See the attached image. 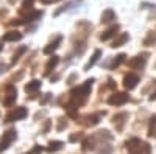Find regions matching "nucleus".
I'll return each instance as SVG.
<instances>
[{"label": "nucleus", "instance_id": "obj_31", "mask_svg": "<svg viewBox=\"0 0 156 154\" xmlns=\"http://www.w3.org/2000/svg\"><path fill=\"white\" fill-rule=\"evenodd\" d=\"M2 48H3V45H0V51H2Z\"/></svg>", "mask_w": 156, "mask_h": 154}, {"label": "nucleus", "instance_id": "obj_7", "mask_svg": "<svg viewBox=\"0 0 156 154\" xmlns=\"http://www.w3.org/2000/svg\"><path fill=\"white\" fill-rule=\"evenodd\" d=\"M145 62H147V55H140V56H136L133 59H129L128 66L131 69H140V67L145 66Z\"/></svg>", "mask_w": 156, "mask_h": 154}, {"label": "nucleus", "instance_id": "obj_4", "mask_svg": "<svg viewBox=\"0 0 156 154\" xmlns=\"http://www.w3.org/2000/svg\"><path fill=\"white\" fill-rule=\"evenodd\" d=\"M126 101H128V95L125 92H115L108 98V103L111 106H122Z\"/></svg>", "mask_w": 156, "mask_h": 154}, {"label": "nucleus", "instance_id": "obj_27", "mask_svg": "<svg viewBox=\"0 0 156 154\" xmlns=\"http://www.w3.org/2000/svg\"><path fill=\"white\" fill-rule=\"evenodd\" d=\"M48 98H50V94H45V97L41 100V103H42V104H45V103L48 101Z\"/></svg>", "mask_w": 156, "mask_h": 154}, {"label": "nucleus", "instance_id": "obj_26", "mask_svg": "<svg viewBox=\"0 0 156 154\" xmlns=\"http://www.w3.org/2000/svg\"><path fill=\"white\" fill-rule=\"evenodd\" d=\"M81 137V134H73V135H70V142H75V140H78Z\"/></svg>", "mask_w": 156, "mask_h": 154}, {"label": "nucleus", "instance_id": "obj_12", "mask_svg": "<svg viewBox=\"0 0 156 154\" xmlns=\"http://www.w3.org/2000/svg\"><path fill=\"white\" fill-rule=\"evenodd\" d=\"M115 19V14H114V11L112 9H105L103 11V14H101V23H109Z\"/></svg>", "mask_w": 156, "mask_h": 154}, {"label": "nucleus", "instance_id": "obj_8", "mask_svg": "<svg viewBox=\"0 0 156 154\" xmlns=\"http://www.w3.org/2000/svg\"><path fill=\"white\" fill-rule=\"evenodd\" d=\"M128 118V114H125V112H122V114H117V115H114L112 117V123H114V126L117 128V129H122L123 128V123H125V120Z\"/></svg>", "mask_w": 156, "mask_h": 154}, {"label": "nucleus", "instance_id": "obj_1", "mask_svg": "<svg viewBox=\"0 0 156 154\" xmlns=\"http://www.w3.org/2000/svg\"><path fill=\"white\" fill-rule=\"evenodd\" d=\"M128 154H150L151 148L147 142H142L140 139H129L125 143Z\"/></svg>", "mask_w": 156, "mask_h": 154}, {"label": "nucleus", "instance_id": "obj_32", "mask_svg": "<svg viewBox=\"0 0 156 154\" xmlns=\"http://www.w3.org/2000/svg\"><path fill=\"white\" fill-rule=\"evenodd\" d=\"M25 154H33V152H25Z\"/></svg>", "mask_w": 156, "mask_h": 154}, {"label": "nucleus", "instance_id": "obj_15", "mask_svg": "<svg viewBox=\"0 0 156 154\" xmlns=\"http://www.w3.org/2000/svg\"><path fill=\"white\" fill-rule=\"evenodd\" d=\"M59 62V58L58 56H51L50 58V61L47 62V66H45V75H48L51 70H53L55 67H56V64Z\"/></svg>", "mask_w": 156, "mask_h": 154}, {"label": "nucleus", "instance_id": "obj_25", "mask_svg": "<svg viewBox=\"0 0 156 154\" xmlns=\"http://www.w3.org/2000/svg\"><path fill=\"white\" fill-rule=\"evenodd\" d=\"M41 152H42V148L39 146V145H36L34 149H33V154H41Z\"/></svg>", "mask_w": 156, "mask_h": 154}, {"label": "nucleus", "instance_id": "obj_10", "mask_svg": "<svg viewBox=\"0 0 156 154\" xmlns=\"http://www.w3.org/2000/svg\"><path fill=\"white\" fill-rule=\"evenodd\" d=\"M117 31H119V25H112V27H109L106 31H103V34L100 36L101 41H108L111 39V37H114L117 34Z\"/></svg>", "mask_w": 156, "mask_h": 154}, {"label": "nucleus", "instance_id": "obj_11", "mask_svg": "<svg viewBox=\"0 0 156 154\" xmlns=\"http://www.w3.org/2000/svg\"><path fill=\"white\" fill-rule=\"evenodd\" d=\"M37 89H41V81H37V80H33L28 84H25V92L27 94H34Z\"/></svg>", "mask_w": 156, "mask_h": 154}, {"label": "nucleus", "instance_id": "obj_6", "mask_svg": "<svg viewBox=\"0 0 156 154\" xmlns=\"http://www.w3.org/2000/svg\"><path fill=\"white\" fill-rule=\"evenodd\" d=\"M139 83V76L134 75V73H128L125 75V78H123V86L125 89H128V91H133V89L137 86Z\"/></svg>", "mask_w": 156, "mask_h": 154}, {"label": "nucleus", "instance_id": "obj_2", "mask_svg": "<svg viewBox=\"0 0 156 154\" xmlns=\"http://www.w3.org/2000/svg\"><path fill=\"white\" fill-rule=\"evenodd\" d=\"M27 109L25 108H16V109H12L11 112H8L6 115H5V121H16V120H22V118H25L27 117Z\"/></svg>", "mask_w": 156, "mask_h": 154}, {"label": "nucleus", "instance_id": "obj_14", "mask_svg": "<svg viewBox=\"0 0 156 154\" xmlns=\"http://www.w3.org/2000/svg\"><path fill=\"white\" fill-rule=\"evenodd\" d=\"M59 42H61V36H58L56 39H55V42H51V44H48L45 48H44V53L45 55H50V53H53V51L58 48V45H59Z\"/></svg>", "mask_w": 156, "mask_h": 154}, {"label": "nucleus", "instance_id": "obj_13", "mask_svg": "<svg viewBox=\"0 0 156 154\" xmlns=\"http://www.w3.org/2000/svg\"><path fill=\"white\" fill-rule=\"evenodd\" d=\"M128 41V34L126 33H122V34H119V36H117L115 37V39H114V42H112V48H117V47H122L125 42Z\"/></svg>", "mask_w": 156, "mask_h": 154}, {"label": "nucleus", "instance_id": "obj_16", "mask_svg": "<svg viewBox=\"0 0 156 154\" xmlns=\"http://www.w3.org/2000/svg\"><path fill=\"white\" fill-rule=\"evenodd\" d=\"M100 56H101V51H100V50H95V51H94V55H92V58H90V59H89V62L84 66V70H89V69L92 67L94 64L98 61V58H100Z\"/></svg>", "mask_w": 156, "mask_h": 154}, {"label": "nucleus", "instance_id": "obj_20", "mask_svg": "<svg viewBox=\"0 0 156 154\" xmlns=\"http://www.w3.org/2000/svg\"><path fill=\"white\" fill-rule=\"evenodd\" d=\"M123 61H125V55L120 53L119 56H115V59H114V62H112V67H119Z\"/></svg>", "mask_w": 156, "mask_h": 154}, {"label": "nucleus", "instance_id": "obj_3", "mask_svg": "<svg viewBox=\"0 0 156 154\" xmlns=\"http://www.w3.org/2000/svg\"><path fill=\"white\" fill-rule=\"evenodd\" d=\"M16 137H17V134H16L14 129H9V131L3 132V137H2V140H0V152H3L12 142H14Z\"/></svg>", "mask_w": 156, "mask_h": 154}, {"label": "nucleus", "instance_id": "obj_5", "mask_svg": "<svg viewBox=\"0 0 156 154\" xmlns=\"http://www.w3.org/2000/svg\"><path fill=\"white\" fill-rule=\"evenodd\" d=\"M16 98H17L16 87L12 86V84H8V86H6V97L3 98V104H5V106H11L12 103L16 101Z\"/></svg>", "mask_w": 156, "mask_h": 154}, {"label": "nucleus", "instance_id": "obj_23", "mask_svg": "<svg viewBox=\"0 0 156 154\" xmlns=\"http://www.w3.org/2000/svg\"><path fill=\"white\" fill-rule=\"evenodd\" d=\"M66 126H67V121L64 120V118H59V125H58V128H56V129H58V131H62Z\"/></svg>", "mask_w": 156, "mask_h": 154}, {"label": "nucleus", "instance_id": "obj_19", "mask_svg": "<svg viewBox=\"0 0 156 154\" xmlns=\"http://www.w3.org/2000/svg\"><path fill=\"white\" fill-rule=\"evenodd\" d=\"M25 51H27V47H20L14 55H12V64H16L19 59H20V56H22V53H25Z\"/></svg>", "mask_w": 156, "mask_h": 154}, {"label": "nucleus", "instance_id": "obj_17", "mask_svg": "<svg viewBox=\"0 0 156 154\" xmlns=\"http://www.w3.org/2000/svg\"><path fill=\"white\" fill-rule=\"evenodd\" d=\"M62 148V142H59V140H55V142H50L48 143V146H47V151H58V149H61Z\"/></svg>", "mask_w": 156, "mask_h": 154}, {"label": "nucleus", "instance_id": "obj_30", "mask_svg": "<svg viewBox=\"0 0 156 154\" xmlns=\"http://www.w3.org/2000/svg\"><path fill=\"white\" fill-rule=\"evenodd\" d=\"M150 100H151V101H153V100H156V91H154V92L150 95Z\"/></svg>", "mask_w": 156, "mask_h": 154}, {"label": "nucleus", "instance_id": "obj_28", "mask_svg": "<svg viewBox=\"0 0 156 154\" xmlns=\"http://www.w3.org/2000/svg\"><path fill=\"white\" fill-rule=\"evenodd\" d=\"M5 70H6V64H0V75H2Z\"/></svg>", "mask_w": 156, "mask_h": 154}, {"label": "nucleus", "instance_id": "obj_29", "mask_svg": "<svg viewBox=\"0 0 156 154\" xmlns=\"http://www.w3.org/2000/svg\"><path fill=\"white\" fill-rule=\"evenodd\" d=\"M48 128H50V121H47V123H45V126H44V134L48 131Z\"/></svg>", "mask_w": 156, "mask_h": 154}, {"label": "nucleus", "instance_id": "obj_24", "mask_svg": "<svg viewBox=\"0 0 156 154\" xmlns=\"http://www.w3.org/2000/svg\"><path fill=\"white\" fill-rule=\"evenodd\" d=\"M156 125V115H153V117L150 118V131H153V126Z\"/></svg>", "mask_w": 156, "mask_h": 154}, {"label": "nucleus", "instance_id": "obj_33", "mask_svg": "<svg viewBox=\"0 0 156 154\" xmlns=\"http://www.w3.org/2000/svg\"><path fill=\"white\" fill-rule=\"evenodd\" d=\"M154 135H156V134H154Z\"/></svg>", "mask_w": 156, "mask_h": 154}, {"label": "nucleus", "instance_id": "obj_18", "mask_svg": "<svg viewBox=\"0 0 156 154\" xmlns=\"http://www.w3.org/2000/svg\"><path fill=\"white\" fill-rule=\"evenodd\" d=\"M86 120H87V121H84V125H87V126H94V125H97V123L100 121V117H98V115H87Z\"/></svg>", "mask_w": 156, "mask_h": 154}, {"label": "nucleus", "instance_id": "obj_21", "mask_svg": "<svg viewBox=\"0 0 156 154\" xmlns=\"http://www.w3.org/2000/svg\"><path fill=\"white\" fill-rule=\"evenodd\" d=\"M112 152V148L106 143H101V149H98V154H111Z\"/></svg>", "mask_w": 156, "mask_h": 154}, {"label": "nucleus", "instance_id": "obj_9", "mask_svg": "<svg viewBox=\"0 0 156 154\" xmlns=\"http://www.w3.org/2000/svg\"><path fill=\"white\" fill-rule=\"evenodd\" d=\"M2 39L5 42H16V41H20L22 39V33H19V31H8V33L3 34Z\"/></svg>", "mask_w": 156, "mask_h": 154}, {"label": "nucleus", "instance_id": "obj_22", "mask_svg": "<svg viewBox=\"0 0 156 154\" xmlns=\"http://www.w3.org/2000/svg\"><path fill=\"white\" fill-rule=\"evenodd\" d=\"M151 44H156V34H153V33H150L148 37L144 41V45H151Z\"/></svg>", "mask_w": 156, "mask_h": 154}]
</instances>
